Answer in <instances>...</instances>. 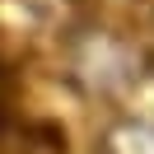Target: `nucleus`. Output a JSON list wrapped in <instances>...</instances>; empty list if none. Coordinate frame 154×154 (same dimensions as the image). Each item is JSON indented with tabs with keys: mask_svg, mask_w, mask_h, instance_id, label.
Returning <instances> with one entry per match:
<instances>
[{
	"mask_svg": "<svg viewBox=\"0 0 154 154\" xmlns=\"http://www.w3.org/2000/svg\"><path fill=\"white\" fill-rule=\"evenodd\" d=\"M112 154H154V126H122L112 135Z\"/></svg>",
	"mask_w": 154,
	"mask_h": 154,
	"instance_id": "1",
	"label": "nucleus"
}]
</instances>
